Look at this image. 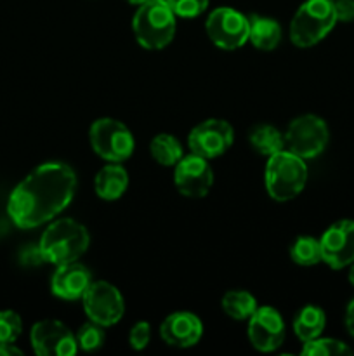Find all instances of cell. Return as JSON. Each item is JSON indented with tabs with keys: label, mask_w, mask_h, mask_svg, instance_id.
I'll return each mask as SVG.
<instances>
[{
	"label": "cell",
	"mask_w": 354,
	"mask_h": 356,
	"mask_svg": "<svg viewBox=\"0 0 354 356\" xmlns=\"http://www.w3.org/2000/svg\"><path fill=\"white\" fill-rule=\"evenodd\" d=\"M257 308L255 298L246 291H229L222 298V309L233 320H248Z\"/></svg>",
	"instance_id": "obj_22"
},
{
	"label": "cell",
	"mask_w": 354,
	"mask_h": 356,
	"mask_svg": "<svg viewBox=\"0 0 354 356\" xmlns=\"http://www.w3.org/2000/svg\"><path fill=\"white\" fill-rule=\"evenodd\" d=\"M248 339L255 350L262 353L278 350L285 341V322L280 312L271 306H260L248 318Z\"/></svg>",
	"instance_id": "obj_14"
},
{
	"label": "cell",
	"mask_w": 354,
	"mask_h": 356,
	"mask_svg": "<svg viewBox=\"0 0 354 356\" xmlns=\"http://www.w3.org/2000/svg\"><path fill=\"white\" fill-rule=\"evenodd\" d=\"M19 356L23 355V351L17 350L16 346H14V343H0V356Z\"/></svg>",
	"instance_id": "obj_31"
},
{
	"label": "cell",
	"mask_w": 354,
	"mask_h": 356,
	"mask_svg": "<svg viewBox=\"0 0 354 356\" xmlns=\"http://www.w3.org/2000/svg\"><path fill=\"white\" fill-rule=\"evenodd\" d=\"M309 170L305 160L292 153L290 149H281L267 156L266 163V190L269 197L276 202H288L302 193L307 183Z\"/></svg>",
	"instance_id": "obj_3"
},
{
	"label": "cell",
	"mask_w": 354,
	"mask_h": 356,
	"mask_svg": "<svg viewBox=\"0 0 354 356\" xmlns=\"http://www.w3.org/2000/svg\"><path fill=\"white\" fill-rule=\"evenodd\" d=\"M90 284H92V275L89 268L83 266L78 261H73V263L58 266L51 278V291L59 299L76 301V299H82Z\"/></svg>",
	"instance_id": "obj_16"
},
{
	"label": "cell",
	"mask_w": 354,
	"mask_h": 356,
	"mask_svg": "<svg viewBox=\"0 0 354 356\" xmlns=\"http://www.w3.org/2000/svg\"><path fill=\"white\" fill-rule=\"evenodd\" d=\"M353 350L346 343L330 337H316V339L304 343L301 355L304 356H340L351 355Z\"/></svg>",
	"instance_id": "obj_24"
},
{
	"label": "cell",
	"mask_w": 354,
	"mask_h": 356,
	"mask_svg": "<svg viewBox=\"0 0 354 356\" xmlns=\"http://www.w3.org/2000/svg\"><path fill=\"white\" fill-rule=\"evenodd\" d=\"M235 141V129L222 118H207L198 124L187 136L191 153L203 159H217L228 152Z\"/></svg>",
	"instance_id": "obj_10"
},
{
	"label": "cell",
	"mask_w": 354,
	"mask_h": 356,
	"mask_svg": "<svg viewBox=\"0 0 354 356\" xmlns=\"http://www.w3.org/2000/svg\"><path fill=\"white\" fill-rule=\"evenodd\" d=\"M290 257L298 266H314L321 263V245L312 236H298L290 247Z\"/></svg>",
	"instance_id": "obj_23"
},
{
	"label": "cell",
	"mask_w": 354,
	"mask_h": 356,
	"mask_svg": "<svg viewBox=\"0 0 354 356\" xmlns=\"http://www.w3.org/2000/svg\"><path fill=\"white\" fill-rule=\"evenodd\" d=\"M89 243V232L82 222L62 218L47 226V229L42 233L38 247L45 263L61 266L78 261L87 252Z\"/></svg>",
	"instance_id": "obj_2"
},
{
	"label": "cell",
	"mask_w": 354,
	"mask_h": 356,
	"mask_svg": "<svg viewBox=\"0 0 354 356\" xmlns=\"http://www.w3.org/2000/svg\"><path fill=\"white\" fill-rule=\"evenodd\" d=\"M149 339H151V325L148 322H137L128 334V344L135 351L144 350L149 344Z\"/></svg>",
	"instance_id": "obj_28"
},
{
	"label": "cell",
	"mask_w": 354,
	"mask_h": 356,
	"mask_svg": "<svg viewBox=\"0 0 354 356\" xmlns=\"http://www.w3.org/2000/svg\"><path fill=\"white\" fill-rule=\"evenodd\" d=\"M321 259L332 270H344L354 263V221H337L319 238Z\"/></svg>",
	"instance_id": "obj_12"
},
{
	"label": "cell",
	"mask_w": 354,
	"mask_h": 356,
	"mask_svg": "<svg viewBox=\"0 0 354 356\" xmlns=\"http://www.w3.org/2000/svg\"><path fill=\"white\" fill-rule=\"evenodd\" d=\"M332 2L337 21H340V23L354 21V0H332Z\"/></svg>",
	"instance_id": "obj_29"
},
{
	"label": "cell",
	"mask_w": 354,
	"mask_h": 356,
	"mask_svg": "<svg viewBox=\"0 0 354 356\" xmlns=\"http://www.w3.org/2000/svg\"><path fill=\"white\" fill-rule=\"evenodd\" d=\"M326 325V315L318 306H304L294 318V332L302 343L316 339L323 334Z\"/></svg>",
	"instance_id": "obj_19"
},
{
	"label": "cell",
	"mask_w": 354,
	"mask_h": 356,
	"mask_svg": "<svg viewBox=\"0 0 354 356\" xmlns=\"http://www.w3.org/2000/svg\"><path fill=\"white\" fill-rule=\"evenodd\" d=\"M248 40L259 51H274L280 45L283 31L276 19L259 14H248Z\"/></svg>",
	"instance_id": "obj_17"
},
{
	"label": "cell",
	"mask_w": 354,
	"mask_h": 356,
	"mask_svg": "<svg viewBox=\"0 0 354 356\" xmlns=\"http://www.w3.org/2000/svg\"><path fill=\"white\" fill-rule=\"evenodd\" d=\"M174 184H176L177 191L184 197H205L214 184V172H212L208 160L200 155H194V153L183 156L176 163Z\"/></svg>",
	"instance_id": "obj_13"
},
{
	"label": "cell",
	"mask_w": 354,
	"mask_h": 356,
	"mask_svg": "<svg viewBox=\"0 0 354 356\" xmlns=\"http://www.w3.org/2000/svg\"><path fill=\"white\" fill-rule=\"evenodd\" d=\"M165 2L179 17H196L208 7V0H165Z\"/></svg>",
	"instance_id": "obj_27"
},
{
	"label": "cell",
	"mask_w": 354,
	"mask_h": 356,
	"mask_svg": "<svg viewBox=\"0 0 354 356\" xmlns=\"http://www.w3.org/2000/svg\"><path fill=\"white\" fill-rule=\"evenodd\" d=\"M346 329L349 336L354 339V299L347 305L346 309Z\"/></svg>",
	"instance_id": "obj_30"
},
{
	"label": "cell",
	"mask_w": 354,
	"mask_h": 356,
	"mask_svg": "<svg viewBox=\"0 0 354 356\" xmlns=\"http://www.w3.org/2000/svg\"><path fill=\"white\" fill-rule=\"evenodd\" d=\"M89 141L94 152L106 162H125L134 153V136L127 125L115 118H97L89 129Z\"/></svg>",
	"instance_id": "obj_6"
},
{
	"label": "cell",
	"mask_w": 354,
	"mask_h": 356,
	"mask_svg": "<svg viewBox=\"0 0 354 356\" xmlns=\"http://www.w3.org/2000/svg\"><path fill=\"white\" fill-rule=\"evenodd\" d=\"M208 38L224 51H236L248 40V19L233 7H217L205 21Z\"/></svg>",
	"instance_id": "obj_8"
},
{
	"label": "cell",
	"mask_w": 354,
	"mask_h": 356,
	"mask_svg": "<svg viewBox=\"0 0 354 356\" xmlns=\"http://www.w3.org/2000/svg\"><path fill=\"white\" fill-rule=\"evenodd\" d=\"M330 141L326 122L318 115H301L288 124L285 132V146L301 159H316L325 152Z\"/></svg>",
	"instance_id": "obj_7"
},
{
	"label": "cell",
	"mask_w": 354,
	"mask_h": 356,
	"mask_svg": "<svg viewBox=\"0 0 354 356\" xmlns=\"http://www.w3.org/2000/svg\"><path fill=\"white\" fill-rule=\"evenodd\" d=\"M248 141L252 145V148L257 153L264 156H271L274 153L285 149V134L280 132V129H276L274 125L269 124H259L250 131Z\"/></svg>",
	"instance_id": "obj_20"
},
{
	"label": "cell",
	"mask_w": 354,
	"mask_h": 356,
	"mask_svg": "<svg viewBox=\"0 0 354 356\" xmlns=\"http://www.w3.org/2000/svg\"><path fill=\"white\" fill-rule=\"evenodd\" d=\"M127 3H130V6H142L144 2H148V0H125Z\"/></svg>",
	"instance_id": "obj_32"
},
{
	"label": "cell",
	"mask_w": 354,
	"mask_h": 356,
	"mask_svg": "<svg viewBox=\"0 0 354 356\" xmlns=\"http://www.w3.org/2000/svg\"><path fill=\"white\" fill-rule=\"evenodd\" d=\"M135 40L148 51L167 47L176 37V14L165 0H148L132 17Z\"/></svg>",
	"instance_id": "obj_4"
},
{
	"label": "cell",
	"mask_w": 354,
	"mask_h": 356,
	"mask_svg": "<svg viewBox=\"0 0 354 356\" xmlns=\"http://www.w3.org/2000/svg\"><path fill=\"white\" fill-rule=\"evenodd\" d=\"M160 336L169 346L191 348L203 336V323L194 313L176 312L162 322Z\"/></svg>",
	"instance_id": "obj_15"
},
{
	"label": "cell",
	"mask_w": 354,
	"mask_h": 356,
	"mask_svg": "<svg viewBox=\"0 0 354 356\" xmlns=\"http://www.w3.org/2000/svg\"><path fill=\"white\" fill-rule=\"evenodd\" d=\"M76 174L65 162H45L31 170L10 193L7 214L21 229L52 221L75 197Z\"/></svg>",
	"instance_id": "obj_1"
},
{
	"label": "cell",
	"mask_w": 354,
	"mask_h": 356,
	"mask_svg": "<svg viewBox=\"0 0 354 356\" xmlns=\"http://www.w3.org/2000/svg\"><path fill=\"white\" fill-rule=\"evenodd\" d=\"M76 343H78V348L83 351H96L99 350L104 344V339H106V334H104V327L99 325V323L89 320L87 323H83L78 329V332L75 334Z\"/></svg>",
	"instance_id": "obj_25"
},
{
	"label": "cell",
	"mask_w": 354,
	"mask_h": 356,
	"mask_svg": "<svg viewBox=\"0 0 354 356\" xmlns=\"http://www.w3.org/2000/svg\"><path fill=\"white\" fill-rule=\"evenodd\" d=\"M128 174L120 163L111 162L97 172L94 190L103 200H118L127 191Z\"/></svg>",
	"instance_id": "obj_18"
},
{
	"label": "cell",
	"mask_w": 354,
	"mask_h": 356,
	"mask_svg": "<svg viewBox=\"0 0 354 356\" xmlns=\"http://www.w3.org/2000/svg\"><path fill=\"white\" fill-rule=\"evenodd\" d=\"M82 305L89 320L99 323L104 329L120 322L125 313L124 296L115 285L104 280L92 282L89 285L82 296Z\"/></svg>",
	"instance_id": "obj_9"
},
{
	"label": "cell",
	"mask_w": 354,
	"mask_h": 356,
	"mask_svg": "<svg viewBox=\"0 0 354 356\" xmlns=\"http://www.w3.org/2000/svg\"><path fill=\"white\" fill-rule=\"evenodd\" d=\"M33 351L40 356H73L78 351L76 337L59 320H42L30 332Z\"/></svg>",
	"instance_id": "obj_11"
},
{
	"label": "cell",
	"mask_w": 354,
	"mask_h": 356,
	"mask_svg": "<svg viewBox=\"0 0 354 356\" xmlns=\"http://www.w3.org/2000/svg\"><path fill=\"white\" fill-rule=\"evenodd\" d=\"M149 153L160 165L176 167L183 159V146L172 134H156L149 143Z\"/></svg>",
	"instance_id": "obj_21"
},
{
	"label": "cell",
	"mask_w": 354,
	"mask_h": 356,
	"mask_svg": "<svg viewBox=\"0 0 354 356\" xmlns=\"http://www.w3.org/2000/svg\"><path fill=\"white\" fill-rule=\"evenodd\" d=\"M349 282L351 285L354 287V263H351V270H349Z\"/></svg>",
	"instance_id": "obj_33"
},
{
	"label": "cell",
	"mask_w": 354,
	"mask_h": 356,
	"mask_svg": "<svg viewBox=\"0 0 354 356\" xmlns=\"http://www.w3.org/2000/svg\"><path fill=\"white\" fill-rule=\"evenodd\" d=\"M337 24L332 0H305L290 23V40L301 49L321 42Z\"/></svg>",
	"instance_id": "obj_5"
},
{
	"label": "cell",
	"mask_w": 354,
	"mask_h": 356,
	"mask_svg": "<svg viewBox=\"0 0 354 356\" xmlns=\"http://www.w3.org/2000/svg\"><path fill=\"white\" fill-rule=\"evenodd\" d=\"M21 332H23L21 316L12 309L0 312V343H16Z\"/></svg>",
	"instance_id": "obj_26"
}]
</instances>
